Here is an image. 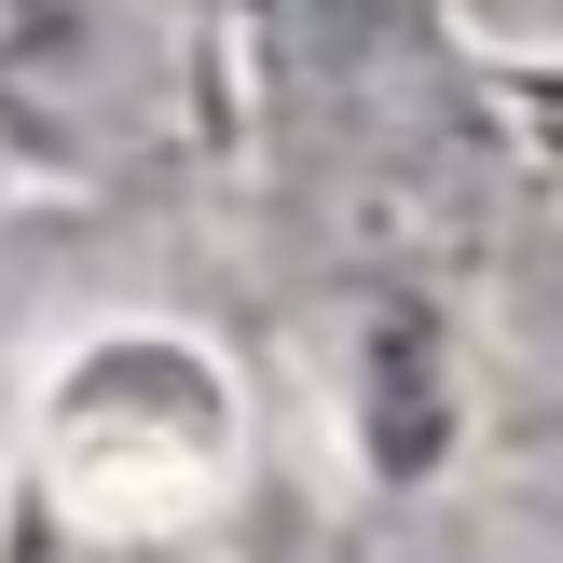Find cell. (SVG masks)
Returning a JSON list of instances; mask_svg holds the SVG:
<instances>
[{
    "label": "cell",
    "instance_id": "cell-1",
    "mask_svg": "<svg viewBox=\"0 0 563 563\" xmlns=\"http://www.w3.org/2000/svg\"><path fill=\"white\" fill-rule=\"evenodd\" d=\"M165 0H0V124L55 165H124L165 124Z\"/></svg>",
    "mask_w": 563,
    "mask_h": 563
}]
</instances>
